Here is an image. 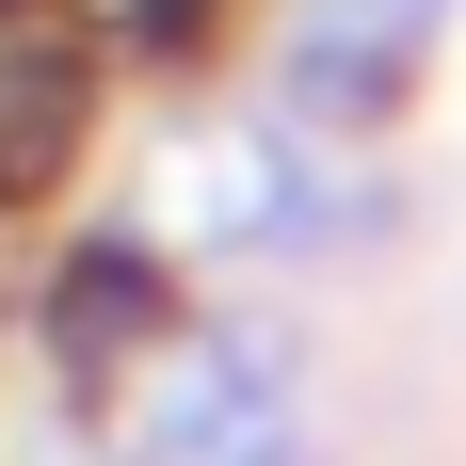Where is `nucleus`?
Listing matches in <instances>:
<instances>
[{"label": "nucleus", "mask_w": 466, "mask_h": 466, "mask_svg": "<svg viewBox=\"0 0 466 466\" xmlns=\"http://www.w3.org/2000/svg\"><path fill=\"white\" fill-rule=\"evenodd\" d=\"M113 466H306V354L274 322L161 338V386H145Z\"/></svg>", "instance_id": "f257e3e1"}, {"label": "nucleus", "mask_w": 466, "mask_h": 466, "mask_svg": "<svg viewBox=\"0 0 466 466\" xmlns=\"http://www.w3.org/2000/svg\"><path fill=\"white\" fill-rule=\"evenodd\" d=\"M434 33H451V0H306L289 48H274V129L370 145L386 113H402V81L434 65Z\"/></svg>", "instance_id": "f03ea898"}, {"label": "nucleus", "mask_w": 466, "mask_h": 466, "mask_svg": "<svg viewBox=\"0 0 466 466\" xmlns=\"http://www.w3.org/2000/svg\"><path fill=\"white\" fill-rule=\"evenodd\" d=\"M177 338V241L161 226H81L48 258V370L65 386H113Z\"/></svg>", "instance_id": "7ed1b4c3"}, {"label": "nucleus", "mask_w": 466, "mask_h": 466, "mask_svg": "<svg viewBox=\"0 0 466 466\" xmlns=\"http://www.w3.org/2000/svg\"><path fill=\"white\" fill-rule=\"evenodd\" d=\"M209 16H226V0H65V33H81L96 65H177Z\"/></svg>", "instance_id": "20e7f679"}]
</instances>
